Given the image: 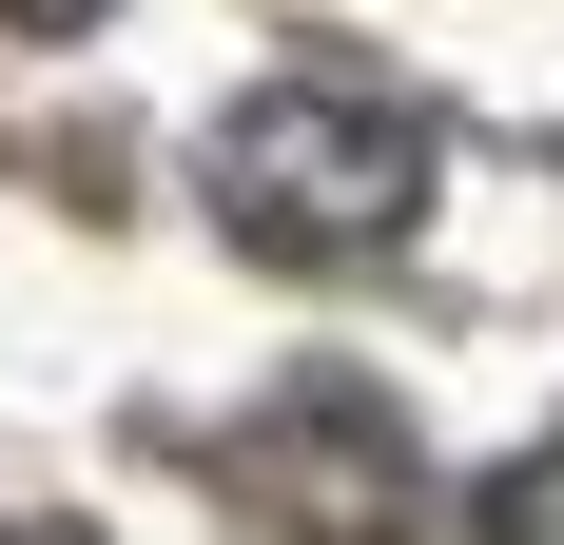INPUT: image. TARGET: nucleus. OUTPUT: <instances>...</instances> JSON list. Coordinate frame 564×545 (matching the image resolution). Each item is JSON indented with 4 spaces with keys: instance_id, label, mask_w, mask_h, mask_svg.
I'll list each match as a JSON object with an SVG mask.
<instances>
[{
    "instance_id": "1",
    "label": "nucleus",
    "mask_w": 564,
    "mask_h": 545,
    "mask_svg": "<svg viewBox=\"0 0 564 545\" xmlns=\"http://www.w3.org/2000/svg\"><path fill=\"white\" fill-rule=\"evenodd\" d=\"M429 175H448V137H429L390 78H253V98L195 137V195H215L253 254H292V272L390 254V234L429 215Z\"/></svg>"
},
{
    "instance_id": "2",
    "label": "nucleus",
    "mask_w": 564,
    "mask_h": 545,
    "mask_svg": "<svg viewBox=\"0 0 564 545\" xmlns=\"http://www.w3.org/2000/svg\"><path fill=\"white\" fill-rule=\"evenodd\" d=\"M467 526H487V545H564V429H545V448H507V468L467 488Z\"/></svg>"
},
{
    "instance_id": "3",
    "label": "nucleus",
    "mask_w": 564,
    "mask_h": 545,
    "mask_svg": "<svg viewBox=\"0 0 564 545\" xmlns=\"http://www.w3.org/2000/svg\"><path fill=\"white\" fill-rule=\"evenodd\" d=\"M0 20H20V40H78V20H117V0H0Z\"/></svg>"
},
{
    "instance_id": "4",
    "label": "nucleus",
    "mask_w": 564,
    "mask_h": 545,
    "mask_svg": "<svg viewBox=\"0 0 564 545\" xmlns=\"http://www.w3.org/2000/svg\"><path fill=\"white\" fill-rule=\"evenodd\" d=\"M0 545H78V526H0Z\"/></svg>"
}]
</instances>
